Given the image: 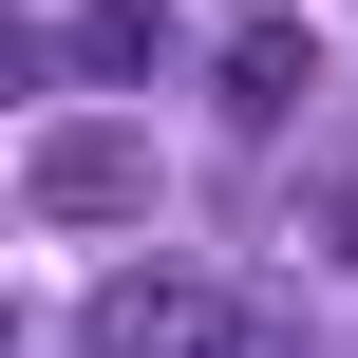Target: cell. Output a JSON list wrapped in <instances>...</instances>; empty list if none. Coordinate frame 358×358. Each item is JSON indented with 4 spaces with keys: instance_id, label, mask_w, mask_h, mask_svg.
<instances>
[{
    "instance_id": "obj_1",
    "label": "cell",
    "mask_w": 358,
    "mask_h": 358,
    "mask_svg": "<svg viewBox=\"0 0 358 358\" xmlns=\"http://www.w3.org/2000/svg\"><path fill=\"white\" fill-rule=\"evenodd\" d=\"M151 132L132 113H38V151H19V208L38 227H151Z\"/></svg>"
},
{
    "instance_id": "obj_2",
    "label": "cell",
    "mask_w": 358,
    "mask_h": 358,
    "mask_svg": "<svg viewBox=\"0 0 358 358\" xmlns=\"http://www.w3.org/2000/svg\"><path fill=\"white\" fill-rule=\"evenodd\" d=\"M94 358H170V340H264V283H189V264H113L76 302Z\"/></svg>"
},
{
    "instance_id": "obj_3",
    "label": "cell",
    "mask_w": 358,
    "mask_h": 358,
    "mask_svg": "<svg viewBox=\"0 0 358 358\" xmlns=\"http://www.w3.org/2000/svg\"><path fill=\"white\" fill-rule=\"evenodd\" d=\"M302 94H321V38L302 19H245L227 38V132H302Z\"/></svg>"
},
{
    "instance_id": "obj_4",
    "label": "cell",
    "mask_w": 358,
    "mask_h": 358,
    "mask_svg": "<svg viewBox=\"0 0 358 358\" xmlns=\"http://www.w3.org/2000/svg\"><path fill=\"white\" fill-rule=\"evenodd\" d=\"M151 57H170L151 0H94V19H76V76H151Z\"/></svg>"
},
{
    "instance_id": "obj_5",
    "label": "cell",
    "mask_w": 358,
    "mask_h": 358,
    "mask_svg": "<svg viewBox=\"0 0 358 358\" xmlns=\"http://www.w3.org/2000/svg\"><path fill=\"white\" fill-rule=\"evenodd\" d=\"M302 245H340V264H358V170H321V227H302Z\"/></svg>"
}]
</instances>
